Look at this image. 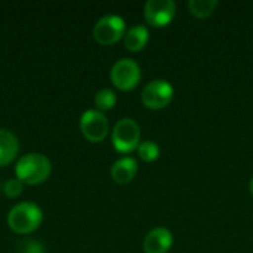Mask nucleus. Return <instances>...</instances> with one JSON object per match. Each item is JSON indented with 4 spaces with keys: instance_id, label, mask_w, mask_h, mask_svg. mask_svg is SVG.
Instances as JSON below:
<instances>
[{
    "instance_id": "obj_1",
    "label": "nucleus",
    "mask_w": 253,
    "mask_h": 253,
    "mask_svg": "<svg viewBox=\"0 0 253 253\" xmlns=\"http://www.w3.org/2000/svg\"><path fill=\"white\" fill-rule=\"evenodd\" d=\"M52 172L50 160L40 153L24 154L15 166L16 179L25 185H37L44 182Z\"/></svg>"
},
{
    "instance_id": "obj_2",
    "label": "nucleus",
    "mask_w": 253,
    "mask_h": 253,
    "mask_svg": "<svg viewBox=\"0 0 253 253\" xmlns=\"http://www.w3.org/2000/svg\"><path fill=\"white\" fill-rule=\"evenodd\" d=\"M42 221H43L42 209L31 202H22L13 206L7 213L9 228L21 236L36 231L40 227Z\"/></svg>"
},
{
    "instance_id": "obj_3",
    "label": "nucleus",
    "mask_w": 253,
    "mask_h": 253,
    "mask_svg": "<svg viewBox=\"0 0 253 253\" xmlns=\"http://www.w3.org/2000/svg\"><path fill=\"white\" fill-rule=\"evenodd\" d=\"M113 147L119 153H132L141 144V129L133 119H122L116 123L111 133Z\"/></svg>"
},
{
    "instance_id": "obj_4",
    "label": "nucleus",
    "mask_w": 253,
    "mask_h": 253,
    "mask_svg": "<svg viewBox=\"0 0 253 253\" xmlns=\"http://www.w3.org/2000/svg\"><path fill=\"white\" fill-rule=\"evenodd\" d=\"M126 34V22L119 15H105L93 27V39L102 44L110 46L117 43Z\"/></svg>"
},
{
    "instance_id": "obj_5",
    "label": "nucleus",
    "mask_w": 253,
    "mask_h": 253,
    "mask_svg": "<svg viewBox=\"0 0 253 253\" xmlns=\"http://www.w3.org/2000/svg\"><path fill=\"white\" fill-rule=\"evenodd\" d=\"M173 93H175L173 86L169 82L163 79H157L150 82L144 87L141 101L144 107H147L148 110H163L172 102Z\"/></svg>"
},
{
    "instance_id": "obj_6",
    "label": "nucleus",
    "mask_w": 253,
    "mask_h": 253,
    "mask_svg": "<svg viewBox=\"0 0 253 253\" xmlns=\"http://www.w3.org/2000/svg\"><path fill=\"white\" fill-rule=\"evenodd\" d=\"M110 79L117 89L132 90L133 87L138 86L141 80V68L133 59L122 58L113 65Z\"/></svg>"
},
{
    "instance_id": "obj_7",
    "label": "nucleus",
    "mask_w": 253,
    "mask_h": 253,
    "mask_svg": "<svg viewBox=\"0 0 253 253\" xmlns=\"http://www.w3.org/2000/svg\"><path fill=\"white\" fill-rule=\"evenodd\" d=\"M80 130L89 142H101L107 138L110 125L104 113L87 110L80 117Z\"/></svg>"
},
{
    "instance_id": "obj_8",
    "label": "nucleus",
    "mask_w": 253,
    "mask_h": 253,
    "mask_svg": "<svg viewBox=\"0 0 253 253\" xmlns=\"http://www.w3.org/2000/svg\"><path fill=\"white\" fill-rule=\"evenodd\" d=\"M176 13V4L173 0H148L144 6V16L153 27L169 25Z\"/></svg>"
},
{
    "instance_id": "obj_9",
    "label": "nucleus",
    "mask_w": 253,
    "mask_h": 253,
    "mask_svg": "<svg viewBox=\"0 0 253 253\" xmlns=\"http://www.w3.org/2000/svg\"><path fill=\"white\" fill-rule=\"evenodd\" d=\"M172 246H173V234L165 227L151 230L145 236L142 245L145 253H168Z\"/></svg>"
},
{
    "instance_id": "obj_10",
    "label": "nucleus",
    "mask_w": 253,
    "mask_h": 253,
    "mask_svg": "<svg viewBox=\"0 0 253 253\" xmlns=\"http://www.w3.org/2000/svg\"><path fill=\"white\" fill-rule=\"evenodd\" d=\"M138 172V162L133 157H122L111 166V178L116 184H129Z\"/></svg>"
},
{
    "instance_id": "obj_11",
    "label": "nucleus",
    "mask_w": 253,
    "mask_h": 253,
    "mask_svg": "<svg viewBox=\"0 0 253 253\" xmlns=\"http://www.w3.org/2000/svg\"><path fill=\"white\" fill-rule=\"evenodd\" d=\"M19 151L18 138L6 129H0V168L15 160Z\"/></svg>"
},
{
    "instance_id": "obj_12",
    "label": "nucleus",
    "mask_w": 253,
    "mask_h": 253,
    "mask_svg": "<svg viewBox=\"0 0 253 253\" xmlns=\"http://www.w3.org/2000/svg\"><path fill=\"white\" fill-rule=\"evenodd\" d=\"M150 40V31L145 25H135L125 34V47L130 52L142 50Z\"/></svg>"
},
{
    "instance_id": "obj_13",
    "label": "nucleus",
    "mask_w": 253,
    "mask_h": 253,
    "mask_svg": "<svg viewBox=\"0 0 253 253\" xmlns=\"http://www.w3.org/2000/svg\"><path fill=\"white\" fill-rule=\"evenodd\" d=\"M218 6L216 0H190L188 9L191 15L197 18H208L213 13L215 7Z\"/></svg>"
},
{
    "instance_id": "obj_14",
    "label": "nucleus",
    "mask_w": 253,
    "mask_h": 253,
    "mask_svg": "<svg viewBox=\"0 0 253 253\" xmlns=\"http://www.w3.org/2000/svg\"><path fill=\"white\" fill-rule=\"evenodd\" d=\"M116 102H117V96L111 89H101L95 95V105L101 113L107 110H113Z\"/></svg>"
},
{
    "instance_id": "obj_15",
    "label": "nucleus",
    "mask_w": 253,
    "mask_h": 253,
    "mask_svg": "<svg viewBox=\"0 0 253 253\" xmlns=\"http://www.w3.org/2000/svg\"><path fill=\"white\" fill-rule=\"evenodd\" d=\"M138 156L142 162L145 163H151L154 160H157L160 157V147L154 142V141H144L138 145L136 148Z\"/></svg>"
},
{
    "instance_id": "obj_16",
    "label": "nucleus",
    "mask_w": 253,
    "mask_h": 253,
    "mask_svg": "<svg viewBox=\"0 0 253 253\" xmlns=\"http://www.w3.org/2000/svg\"><path fill=\"white\" fill-rule=\"evenodd\" d=\"M22 185H24V184H22L19 179H16V178L7 179V181L3 184V193H4L6 197L15 199V197H18V196L22 193Z\"/></svg>"
},
{
    "instance_id": "obj_17",
    "label": "nucleus",
    "mask_w": 253,
    "mask_h": 253,
    "mask_svg": "<svg viewBox=\"0 0 253 253\" xmlns=\"http://www.w3.org/2000/svg\"><path fill=\"white\" fill-rule=\"evenodd\" d=\"M19 253H44L43 252V246L39 242H33V240H27L22 243V246L19 248Z\"/></svg>"
},
{
    "instance_id": "obj_18",
    "label": "nucleus",
    "mask_w": 253,
    "mask_h": 253,
    "mask_svg": "<svg viewBox=\"0 0 253 253\" xmlns=\"http://www.w3.org/2000/svg\"><path fill=\"white\" fill-rule=\"evenodd\" d=\"M249 188H251V193H252V196H253V176H252V179H251V184H249Z\"/></svg>"
}]
</instances>
